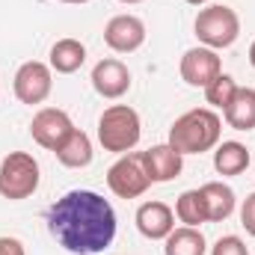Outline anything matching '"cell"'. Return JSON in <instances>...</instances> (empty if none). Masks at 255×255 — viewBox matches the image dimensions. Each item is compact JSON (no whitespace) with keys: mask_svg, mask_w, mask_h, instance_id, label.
I'll return each instance as SVG.
<instances>
[{"mask_svg":"<svg viewBox=\"0 0 255 255\" xmlns=\"http://www.w3.org/2000/svg\"><path fill=\"white\" fill-rule=\"evenodd\" d=\"M48 229L63 250L95 255L104 253L116 238V211L98 193L71 190L51 205Z\"/></svg>","mask_w":255,"mask_h":255,"instance_id":"1","label":"cell"},{"mask_svg":"<svg viewBox=\"0 0 255 255\" xmlns=\"http://www.w3.org/2000/svg\"><path fill=\"white\" fill-rule=\"evenodd\" d=\"M220 136H223V119L208 107H199V110L178 116L169 128V145L178 154L211 151L220 145Z\"/></svg>","mask_w":255,"mask_h":255,"instance_id":"2","label":"cell"},{"mask_svg":"<svg viewBox=\"0 0 255 255\" xmlns=\"http://www.w3.org/2000/svg\"><path fill=\"white\" fill-rule=\"evenodd\" d=\"M139 113L128 104H113L101 113L98 119V142L104 151H113V154H128L136 148L139 142Z\"/></svg>","mask_w":255,"mask_h":255,"instance_id":"3","label":"cell"},{"mask_svg":"<svg viewBox=\"0 0 255 255\" xmlns=\"http://www.w3.org/2000/svg\"><path fill=\"white\" fill-rule=\"evenodd\" d=\"M196 36L205 48L211 51H223V48H232L241 36V18L232 6L226 3H214V6H205L199 9L196 15Z\"/></svg>","mask_w":255,"mask_h":255,"instance_id":"4","label":"cell"},{"mask_svg":"<svg viewBox=\"0 0 255 255\" xmlns=\"http://www.w3.org/2000/svg\"><path fill=\"white\" fill-rule=\"evenodd\" d=\"M39 190V160L27 151H9L0 163V196L9 202L30 199Z\"/></svg>","mask_w":255,"mask_h":255,"instance_id":"5","label":"cell"},{"mask_svg":"<svg viewBox=\"0 0 255 255\" xmlns=\"http://www.w3.org/2000/svg\"><path fill=\"white\" fill-rule=\"evenodd\" d=\"M107 187L119 199H136L151 187V178L142 163V151H128L119 154V160L107 169Z\"/></svg>","mask_w":255,"mask_h":255,"instance_id":"6","label":"cell"},{"mask_svg":"<svg viewBox=\"0 0 255 255\" xmlns=\"http://www.w3.org/2000/svg\"><path fill=\"white\" fill-rule=\"evenodd\" d=\"M12 86H15V98L21 104H30V107L42 104V101H48V95L54 89V71H51V65L30 60L15 71Z\"/></svg>","mask_w":255,"mask_h":255,"instance_id":"7","label":"cell"},{"mask_svg":"<svg viewBox=\"0 0 255 255\" xmlns=\"http://www.w3.org/2000/svg\"><path fill=\"white\" fill-rule=\"evenodd\" d=\"M71 130H74V122H71V116L65 110H60V107H42L33 116V122H30L33 139L42 148H48V151H57L65 139L71 136Z\"/></svg>","mask_w":255,"mask_h":255,"instance_id":"8","label":"cell"},{"mask_svg":"<svg viewBox=\"0 0 255 255\" xmlns=\"http://www.w3.org/2000/svg\"><path fill=\"white\" fill-rule=\"evenodd\" d=\"M178 71H181V80H184L187 86L205 89L214 77L223 74V63H220V54H217V51L199 45V48H190V51L181 57Z\"/></svg>","mask_w":255,"mask_h":255,"instance_id":"9","label":"cell"},{"mask_svg":"<svg viewBox=\"0 0 255 255\" xmlns=\"http://www.w3.org/2000/svg\"><path fill=\"white\" fill-rule=\"evenodd\" d=\"M104 42L116 54H133L145 42V24L136 15H113L104 27Z\"/></svg>","mask_w":255,"mask_h":255,"instance_id":"10","label":"cell"},{"mask_svg":"<svg viewBox=\"0 0 255 255\" xmlns=\"http://www.w3.org/2000/svg\"><path fill=\"white\" fill-rule=\"evenodd\" d=\"M136 229L148 241H166L175 229V211L166 202H142L136 208Z\"/></svg>","mask_w":255,"mask_h":255,"instance_id":"11","label":"cell"},{"mask_svg":"<svg viewBox=\"0 0 255 255\" xmlns=\"http://www.w3.org/2000/svg\"><path fill=\"white\" fill-rule=\"evenodd\" d=\"M92 86L101 98H122L128 89H130V71L122 60H101V63L92 68Z\"/></svg>","mask_w":255,"mask_h":255,"instance_id":"12","label":"cell"},{"mask_svg":"<svg viewBox=\"0 0 255 255\" xmlns=\"http://www.w3.org/2000/svg\"><path fill=\"white\" fill-rule=\"evenodd\" d=\"M142 163H145L151 184H166L181 175L184 154H178L169 142H163V145H151L148 151H142Z\"/></svg>","mask_w":255,"mask_h":255,"instance_id":"13","label":"cell"},{"mask_svg":"<svg viewBox=\"0 0 255 255\" xmlns=\"http://www.w3.org/2000/svg\"><path fill=\"white\" fill-rule=\"evenodd\" d=\"M223 119L235 130H253L255 128V89L253 86H238L235 98L223 110Z\"/></svg>","mask_w":255,"mask_h":255,"instance_id":"14","label":"cell"},{"mask_svg":"<svg viewBox=\"0 0 255 255\" xmlns=\"http://www.w3.org/2000/svg\"><path fill=\"white\" fill-rule=\"evenodd\" d=\"M199 190H202L205 205H208V223H223V220H229V217L235 214L238 199H235V190H232L229 184H223V181H208V184H202Z\"/></svg>","mask_w":255,"mask_h":255,"instance_id":"15","label":"cell"},{"mask_svg":"<svg viewBox=\"0 0 255 255\" xmlns=\"http://www.w3.org/2000/svg\"><path fill=\"white\" fill-rule=\"evenodd\" d=\"M54 154H57V160H60L63 166H68V169H83V166L92 163V139H89L83 130L74 128L71 136L65 139Z\"/></svg>","mask_w":255,"mask_h":255,"instance_id":"16","label":"cell"},{"mask_svg":"<svg viewBox=\"0 0 255 255\" xmlns=\"http://www.w3.org/2000/svg\"><path fill=\"white\" fill-rule=\"evenodd\" d=\"M86 63V48H83V42H77V39H60V42H54V48H51V71H57V74H74L80 65Z\"/></svg>","mask_w":255,"mask_h":255,"instance_id":"17","label":"cell"},{"mask_svg":"<svg viewBox=\"0 0 255 255\" xmlns=\"http://www.w3.org/2000/svg\"><path fill=\"white\" fill-rule=\"evenodd\" d=\"M247 166H250V148L244 142L226 139V142L217 145V151H214V169L220 175H241Z\"/></svg>","mask_w":255,"mask_h":255,"instance_id":"18","label":"cell"},{"mask_svg":"<svg viewBox=\"0 0 255 255\" xmlns=\"http://www.w3.org/2000/svg\"><path fill=\"white\" fill-rule=\"evenodd\" d=\"M205 250H208V244H205L202 232L190 229V226L172 229L163 244V255H205Z\"/></svg>","mask_w":255,"mask_h":255,"instance_id":"19","label":"cell"},{"mask_svg":"<svg viewBox=\"0 0 255 255\" xmlns=\"http://www.w3.org/2000/svg\"><path fill=\"white\" fill-rule=\"evenodd\" d=\"M175 217H178V223H184L190 229H199L202 223H208V205H205L202 190L181 193L175 202Z\"/></svg>","mask_w":255,"mask_h":255,"instance_id":"20","label":"cell"},{"mask_svg":"<svg viewBox=\"0 0 255 255\" xmlns=\"http://www.w3.org/2000/svg\"><path fill=\"white\" fill-rule=\"evenodd\" d=\"M235 92H238L235 77H232V74H220V77H214V80L205 86V101H208L211 107H217V110H226L229 101L235 98Z\"/></svg>","mask_w":255,"mask_h":255,"instance_id":"21","label":"cell"},{"mask_svg":"<svg viewBox=\"0 0 255 255\" xmlns=\"http://www.w3.org/2000/svg\"><path fill=\"white\" fill-rule=\"evenodd\" d=\"M211 255H250V250H247V244L238 235H226V238H220L214 244Z\"/></svg>","mask_w":255,"mask_h":255,"instance_id":"22","label":"cell"},{"mask_svg":"<svg viewBox=\"0 0 255 255\" xmlns=\"http://www.w3.org/2000/svg\"><path fill=\"white\" fill-rule=\"evenodd\" d=\"M241 223H244V229L255 238V193H250L244 199V205H241Z\"/></svg>","mask_w":255,"mask_h":255,"instance_id":"23","label":"cell"},{"mask_svg":"<svg viewBox=\"0 0 255 255\" xmlns=\"http://www.w3.org/2000/svg\"><path fill=\"white\" fill-rule=\"evenodd\" d=\"M0 255H27L18 238H0Z\"/></svg>","mask_w":255,"mask_h":255,"instance_id":"24","label":"cell"},{"mask_svg":"<svg viewBox=\"0 0 255 255\" xmlns=\"http://www.w3.org/2000/svg\"><path fill=\"white\" fill-rule=\"evenodd\" d=\"M250 65L255 68V39H253V45H250Z\"/></svg>","mask_w":255,"mask_h":255,"instance_id":"25","label":"cell"},{"mask_svg":"<svg viewBox=\"0 0 255 255\" xmlns=\"http://www.w3.org/2000/svg\"><path fill=\"white\" fill-rule=\"evenodd\" d=\"M57 3H89V0H57Z\"/></svg>","mask_w":255,"mask_h":255,"instance_id":"26","label":"cell"},{"mask_svg":"<svg viewBox=\"0 0 255 255\" xmlns=\"http://www.w3.org/2000/svg\"><path fill=\"white\" fill-rule=\"evenodd\" d=\"M119 3H128V6H133V3H142V0H119Z\"/></svg>","mask_w":255,"mask_h":255,"instance_id":"27","label":"cell"}]
</instances>
